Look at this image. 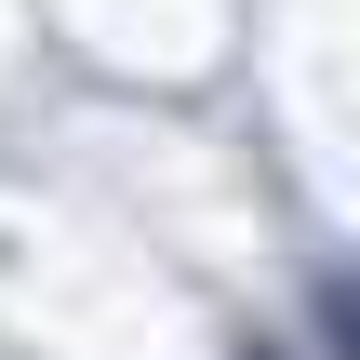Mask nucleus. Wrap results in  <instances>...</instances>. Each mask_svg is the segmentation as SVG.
<instances>
[{"label":"nucleus","mask_w":360,"mask_h":360,"mask_svg":"<svg viewBox=\"0 0 360 360\" xmlns=\"http://www.w3.org/2000/svg\"><path fill=\"white\" fill-rule=\"evenodd\" d=\"M321 347L360 360V281H321Z\"/></svg>","instance_id":"nucleus-1"},{"label":"nucleus","mask_w":360,"mask_h":360,"mask_svg":"<svg viewBox=\"0 0 360 360\" xmlns=\"http://www.w3.org/2000/svg\"><path fill=\"white\" fill-rule=\"evenodd\" d=\"M240 360H294V347H267V334H254V347H240Z\"/></svg>","instance_id":"nucleus-2"}]
</instances>
